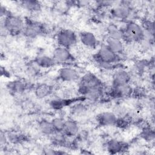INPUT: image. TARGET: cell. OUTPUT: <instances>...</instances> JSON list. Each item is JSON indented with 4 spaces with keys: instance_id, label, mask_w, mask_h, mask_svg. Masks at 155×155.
I'll use <instances>...</instances> for the list:
<instances>
[{
    "instance_id": "1",
    "label": "cell",
    "mask_w": 155,
    "mask_h": 155,
    "mask_svg": "<svg viewBox=\"0 0 155 155\" xmlns=\"http://www.w3.org/2000/svg\"><path fill=\"white\" fill-rule=\"evenodd\" d=\"M120 55L112 51L106 45L102 46L93 55L95 62L102 68L111 70L116 68L118 62L121 60Z\"/></svg>"
},
{
    "instance_id": "2",
    "label": "cell",
    "mask_w": 155,
    "mask_h": 155,
    "mask_svg": "<svg viewBox=\"0 0 155 155\" xmlns=\"http://www.w3.org/2000/svg\"><path fill=\"white\" fill-rule=\"evenodd\" d=\"M122 30V39L124 42L127 43L131 42H141L144 40L145 32L140 25L133 21L127 22Z\"/></svg>"
},
{
    "instance_id": "3",
    "label": "cell",
    "mask_w": 155,
    "mask_h": 155,
    "mask_svg": "<svg viewBox=\"0 0 155 155\" xmlns=\"http://www.w3.org/2000/svg\"><path fill=\"white\" fill-rule=\"evenodd\" d=\"M25 21L20 16L9 13L4 18L2 27L8 34L16 36L22 34Z\"/></svg>"
},
{
    "instance_id": "4",
    "label": "cell",
    "mask_w": 155,
    "mask_h": 155,
    "mask_svg": "<svg viewBox=\"0 0 155 155\" xmlns=\"http://www.w3.org/2000/svg\"><path fill=\"white\" fill-rule=\"evenodd\" d=\"M104 86L102 81L94 74L87 73L79 79L78 93L82 96H85L90 88Z\"/></svg>"
},
{
    "instance_id": "5",
    "label": "cell",
    "mask_w": 155,
    "mask_h": 155,
    "mask_svg": "<svg viewBox=\"0 0 155 155\" xmlns=\"http://www.w3.org/2000/svg\"><path fill=\"white\" fill-rule=\"evenodd\" d=\"M25 26L22 34L27 38L33 39L47 33V27L42 22L27 18L24 19Z\"/></svg>"
},
{
    "instance_id": "6",
    "label": "cell",
    "mask_w": 155,
    "mask_h": 155,
    "mask_svg": "<svg viewBox=\"0 0 155 155\" xmlns=\"http://www.w3.org/2000/svg\"><path fill=\"white\" fill-rule=\"evenodd\" d=\"M56 39L58 46H61L68 49L73 47L78 41L76 34L70 29L60 30L56 34Z\"/></svg>"
},
{
    "instance_id": "7",
    "label": "cell",
    "mask_w": 155,
    "mask_h": 155,
    "mask_svg": "<svg viewBox=\"0 0 155 155\" xmlns=\"http://www.w3.org/2000/svg\"><path fill=\"white\" fill-rule=\"evenodd\" d=\"M133 91V88L130 84L116 85H111V88L105 93L110 99H119L131 97Z\"/></svg>"
},
{
    "instance_id": "8",
    "label": "cell",
    "mask_w": 155,
    "mask_h": 155,
    "mask_svg": "<svg viewBox=\"0 0 155 155\" xmlns=\"http://www.w3.org/2000/svg\"><path fill=\"white\" fill-rule=\"evenodd\" d=\"M52 58L56 64H67L75 61V58L69 49L61 46H58L54 49Z\"/></svg>"
},
{
    "instance_id": "9",
    "label": "cell",
    "mask_w": 155,
    "mask_h": 155,
    "mask_svg": "<svg viewBox=\"0 0 155 155\" xmlns=\"http://www.w3.org/2000/svg\"><path fill=\"white\" fill-rule=\"evenodd\" d=\"M85 100H87L86 97L82 96H76L71 98L59 97L51 100L49 102V105L53 110H60L66 107H70L71 105L76 102L81 101L84 102Z\"/></svg>"
},
{
    "instance_id": "10",
    "label": "cell",
    "mask_w": 155,
    "mask_h": 155,
    "mask_svg": "<svg viewBox=\"0 0 155 155\" xmlns=\"http://www.w3.org/2000/svg\"><path fill=\"white\" fill-rule=\"evenodd\" d=\"M131 2L121 1L120 4L113 7L110 10L111 15L118 19L126 20L130 17L131 14Z\"/></svg>"
},
{
    "instance_id": "11",
    "label": "cell",
    "mask_w": 155,
    "mask_h": 155,
    "mask_svg": "<svg viewBox=\"0 0 155 155\" xmlns=\"http://www.w3.org/2000/svg\"><path fill=\"white\" fill-rule=\"evenodd\" d=\"M129 147L127 143L114 139L108 140L106 143V149L111 154L125 153L128 151Z\"/></svg>"
},
{
    "instance_id": "12",
    "label": "cell",
    "mask_w": 155,
    "mask_h": 155,
    "mask_svg": "<svg viewBox=\"0 0 155 155\" xmlns=\"http://www.w3.org/2000/svg\"><path fill=\"white\" fill-rule=\"evenodd\" d=\"M58 78L63 82H73L79 78L78 71L74 68L65 66L61 68L58 72Z\"/></svg>"
},
{
    "instance_id": "13",
    "label": "cell",
    "mask_w": 155,
    "mask_h": 155,
    "mask_svg": "<svg viewBox=\"0 0 155 155\" xmlns=\"http://www.w3.org/2000/svg\"><path fill=\"white\" fill-rule=\"evenodd\" d=\"M6 87L9 92L16 94L22 93L31 88V85L28 82L17 79L8 82L6 85Z\"/></svg>"
},
{
    "instance_id": "14",
    "label": "cell",
    "mask_w": 155,
    "mask_h": 155,
    "mask_svg": "<svg viewBox=\"0 0 155 155\" xmlns=\"http://www.w3.org/2000/svg\"><path fill=\"white\" fill-rule=\"evenodd\" d=\"M117 117L116 114L113 112L104 111L96 116V120L100 127H108L114 125Z\"/></svg>"
},
{
    "instance_id": "15",
    "label": "cell",
    "mask_w": 155,
    "mask_h": 155,
    "mask_svg": "<svg viewBox=\"0 0 155 155\" xmlns=\"http://www.w3.org/2000/svg\"><path fill=\"white\" fill-rule=\"evenodd\" d=\"M130 74L124 69L119 68L115 71L112 76V85H120L130 84Z\"/></svg>"
},
{
    "instance_id": "16",
    "label": "cell",
    "mask_w": 155,
    "mask_h": 155,
    "mask_svg": "<svg viewBox=\"0 0 155 155\" xmlns=\"http://www.w3.org/2000/svg\"><path fill=\"white\" fill-rule=\"evenodd\" d=\"M81 42L87 47L95 48L98 44V41L94 34L88 31H82L79 34Z\"/></svg>"
},
{
    "instance_id": "17",
    "label": "cell",
    "mask_w": 155,
    "mask_h": 155,
    "mask_svg": "<svg viewBox=\"0 0 155 155\" xmlns=\"http://www.w3.org/2000/svg\"><path fill=\"white\" fill-rule=\"evenodd\" d=\"M53 87L45 83L40 84L34 88L35 96L40 99H44L49 96L53 93Z\"/></svg>"
},
{
    "instance_id": "18",
    "label": "cell",
    "mask_w": 155,
    "mask_h": 155,
    "mask_svg": "<svg viewBox=\"0 0 155 155\" xmlns=\"http://www.w3.org/2000/svg\"><path fill=\"white\" fill-rule=\"evenodd\" d=\"M79 130L78 124L73 119L65 120V127L62 133L68 138H72L78 135Z\"/></svg>"
},
{
    "instance_id": "19",
    "label": "cell",
    "mask_w": 155,
    "mask_h": 155,
    "mask_svg": "<svg viewBox=\"0 0 155 155\" xmlns=\"http://www.w3.org/2000/svg\"><path fill=\"white\" fill-rule=\"evenodd\" d=\"M33 62L39 68H49L53 67L56 64L52 58L47 55H39L35 58Z\"/></svg>"
},
{
    "instance_id": "20",
    "label": "cell",
    "mask_w": 155,
    "mask_h": 155,
    "mask_svg": "<svg viewBox=\"0 0 155 155\" xmlns=\"http://www.w3.org/2000/svg\"><path fill=\"white\" fill-rule=\"evenodd\" d=\"M106 45L114 53L120 55L123 53L124 45L122 40L108 38L107 39Z\"/></svg>"
},
{
    "instance_id": "21",
    "label": "cell",
    "mask_w": 155,
    "mask_h": 155,
    "mask_svg": "<svg viewBox=\"0 0 155 155\" xmlns=\"http://www.w3.org/2000/svg\"><path fill=\"white\" fill-rule=\"evenodd\" d=\"M38 128L42 134L47 136H51L56 133L53 126L51 121L45 119H42L38 122Z\"/></svg>"
},
{
    "instance_id": "22",
    "label": "cell",
    "mask_w": 155,
    "mask_h": 155,
    "mask_svg": "<svg viewBox=\"0 0 155 155\" xmlns=\"http://www.w3.org/2000/svg\"><path fill=\"white\" fill-rule=\"evenodd\" d=\"M104 92V86L90 88L85 97H86V99L91 102H96L100 100Z\"/></svg>"
},
{
    "instance_id": "23",
    "label": "cell",
    "mask_w": 155,
    "mask_h": 155,
    "mask_svg": "<svg viewBox=\"0 0 155 155\" xmlns=\"http://www.w3.org/2000/svg\"><path fill=\"white\" fill-rule=\"evenodd\" d=\"M19 2L22 8L31 12H39L42 8V4L38 1L24 0L21 1Z\"/></svg>"
},
{
    "instance_id": "24",
    "label": "cell",
    "mask_w": 155,
    "mask_h": 155,
    "mask_svg": "<svg viewBox=\"0 0 155 155\" xmlns=\"http://www.w3.org/2000/svg\"><path fill=\"white\" fill-rule=\"evenodd\" d=\"M132 122L131 117L127 114L122 116H117L114 126L120 129H127L131 126Z\"/></svg>"
},
{
    "instance_id": "25",
    "label": "cell",
    "mask_w": 155,
    "mask_h": 155,
    "mask_svg": "<svg viewBox=\"0 0 155 155\" xmlns=\"http://www.w3.org/2000/svg\"><path fill=\"white\" fill-rule=\"evenodd\" d=\"M140 137L147 142H151L154 139V129L149 125H147L141 128L140 134Z\"/></svg>"
},
{
    "instance_id": "26",
    "label": "cell",
    "mask_w": 155,
    "mask_h": 155,
    "mask_svg": "<svg viewBox=\"0 0 155 155\" xmlns=\"http://www.w3.org/2000/svg\"><path fill=\"white\" fill-rule=\"evenodd\" d=\"M142 29L143 30L145 34L154 36V22L149 19H143L141 21V24H140Z\"/></svg>"
},
{
    "instance_id": "27",
    "label": "cell",
    "mask_w": 155,
    "mask_h": 155,
    "mask_svg": "<svg viewBox=\"0 0 155 155\" xmlns=\"http://www.w3.org/2000/svg\"><path fill=\"white\" fill-rule=\"evenodd\" d=\"M108 38L120 39H122V30L114 25H110L107 28Z\"/></svg>"
},
{
    "instance_id": "28",
    "label": "cell",
    "mask_w": 155,
    "mask_h": 155,
    "mask_svg": "<svg viewBox=\"0 0 155 155\" xmlns=\"http://www.w3.org/2000/svg\"><path fill=\"white\" fill-rule=\"evenodd\" d=\"M7 137V139L13 143H21L27 140L25 135L18 133H8Z\"/></svg>"
},
{
    "instance_id": "29",
    "label": "cell",
    "mask_w": 155,
    "mask_h": 155,
    "mask_svg": "<svg viewBox=\"0 0 155 155\" xmlns=\"http://www.w3.org/2000/svg\"><path fill=\"white\" fill-rule=\"evenodd\" d=\"M51 121L56 133H61L63 131L65 127V120L61 117H54Z\"/></svg>"
},
{
    "instance_id": "30",
    "label": "cell",
    "mask_w": 155,
    "mask_h": 155,
    "mask_svg": "<svg viewBox=\"0 0 155 155\" xmlns=\"http://www.w3.org/2000/svg\"><path fill=\"white\" fill-rule=\"evenodd\" d=\"M81 102H76L70 106V112L73 114L78 115L85 111V105L84 104L81 103Z\"/></svg>"
},
{
    "instance_id": "31",
    "label": "cell",
    "mask_w": 155,
    "mask_h": 155,
    "mask_svg": "<svg viewBox=\"0 0 155 155\" xmlns=\"http://www.w3.org/2000/svg\"><path fill=\"white\" fill-rule=\"evenodd\" d=\"M145 90L143 88L139 87L133 88L131 96L135 98H142L145 96Z\"/></svg>"
},
{
    "instance_id": "32",
    "label": "cell",
    "mask_w": 155,
    "mask_h": 155,
    "mask_svg": "<svg viewBox=\"0 0 155 155\" xmlns=\"http://www.w3.org/2000/svg\"><path fill=\"white\" fill-rule=\"evenodd\" d=\"M9 13V12L7 11V10L5 8V7H3L2 5L1 6V10H0V15L1 18H4L5 16H7Z\"/></svg>"
},
{
    "instance_id": "33",
    "label": "cell",
    "mask_w": 155,
    "mask_h": 155,
    "mask_svg": "<svg viewBox=\"0 0 155 155\" xmlns=\"http://www.w3.org/2000/svg\"><path fill=\"white\" fill-rule=\"evenodd\" d=\"M81 154H92V152H90L88 150H81Z\"/></svg>"
}]
</instances>
